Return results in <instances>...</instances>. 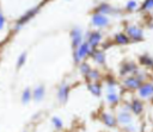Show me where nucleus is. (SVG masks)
Returning <instances> with one entry per match:
<instances>
[{
    "label": "nucleus",
    "mask_w": 153,
    "mask_h": 132,
    "mask_svg": "<svg viewBox=\"0 0 153 132\" xmlns=\"http://www.w3.org/2000/svg\"><path fill=\"white\" fill-rule=\"evenodd\" d=\"M94 49H91L88 43H81L76 49H75V55H74V59L75 62L81 61L87 54H93Z\"/></svg>",
    "instance_id": "obj_1"
},
{
    "label": "nucleus",
    "mask_w": 153,
    "mask_h": 132,
    "mask_svg": "<svg viewBox=\"0 0 153 132\" xmlns=\"http://www.w3.org/2000/svg\"><path fill=\"white\" fill-rule=\"evenodd\" d=\"M139 95L143 99H151L153 96V84L152 83H143L139 88Z\"/></svg>",
    "instance_id": "obj_2"
},
{
    "label": "nucleus",
    "mask_w": 153,
    "mask_h": 132,
    "mask_svg": "<svg viewBox=\"0 0 153 132\" xmlns=\"http://www.w3.org/2000/svg\"><path fill=\"white\" fill-rule=\"evenodd\" d=\"M109 19L108 17H105V14L102 13H94L92 15V24L97 27H104L105 25H108Z\"/></svg>",
    "instance_id": "obj_3"
},
{
    "label": "nucleus",
    "mask_w": 153,
    "mask_h": 132,
    "mask_svg": "<svg viewBox=\"0 0 153 132\" xmlns=\"http://www.w3.org/2000/svg\"><path fill=\"white\" fill-rule=\"evenodd\" d=\"M71 38H72V45L73 48H78L80 44H81V40H82V31L78 27L73 29L72 32H71Z\"/></svg>",
    "instance_id": "obj_4"
},
{
    "label": "nucleus",
    "mask_w": 153,
    "mask_h": 132,
    "mask_svg": "<svg viewBox=\"0 0 153 132\" xmlns=\"http://www.w3.org/2000/svg\"><path fill=\"white\" fill-rule=\"evenodd\" d=\"M68 95H69V87L68 84L66 83H62L60 87H59V90H57V99L60 102H66L67 99H68Z\"/></svg>",
    "instance_id": "obj_5"
},
{
    "label": "nucleus",
    "mask_w": 153,
    "mask_h": 132,
    "mask_svg": "<svg viewBox=\"0 0 153 132\" xmlns=\"http://www.w3.org/2000/svg\"><path fill=\"white\" fill-rule=\"evenodd\" d=\"M38 10H39V7H35V8H31V10H29L19 20H18V23H17V29H20L22 27V25L23 24H25L27 20H30L37 12H38Z\"/></svg>",
    "instance_id": "obj_6"
},
{
    "label": "nucleus",
    "mask_w": 153,
    "mask_h": 132,
    "mask_svg": "<svg viewBox=\"0 0 153 132\" xmlns=\"http://www.w3.org/2000/svg\"><path fill=\"white\" fill-rule=\"evenodd\" d=\"M127 33H128V36H129L130 38L136 39V40H137V39H142V36H143L142 30H141L140 27L135 26V25L128 26V27H127Z\"/></svg>",
    "instance_id": "obj_7"
},
{
    "label": "nucleus",
    "mask_w": 153,
    "mask_h": 132,
    "mask_svg": "<svg viewBox=\"0 0 153 132\" xmlns=\"http://www.w3.org/2000/svg\"><path fill=\"white\" fill-rule=\"evenodd\" d=\"M31 95H32V98H33L35 101H41V100L44 98V95H45V88H44V86H43V84L37 86V87L33 89V93H32Z\"/></svg>",
    "instance_id": "obj_8"
},
{
    "label": "nucleus",
    "mask_w": 153,
    "mask_h": 132,
    "mask_svg": "<svg viewBox=\"0 0 153 132\" xmlns=\"http://www.w3.org/2000/svg\"><path fill=\"white\" fill-rule=\"evenodd\" d=\"M100 39H102V34L100 33H98V32L91 33L90 37H88V45H90V48L94 49L98 45V43L100 42Z\"/></svg>",
    "instance_id": "obj_9"
},
{
    "label": "nucleus",
    "mask_w": 153,
    "mask_h": 132,
    "mask_svg": "<svg viewBox=\"0 0 153 132\" xmlns=\"http://www.w3.org/2000/svg\"><path fill=\"white\" fill-rule=\"evenodd\" d=\"M124 84L128 87V88H131V89H136V88H140L141 86V80L139 77H129L124 81Z\"/></svg>",
    "instance_id": "obj_10"
},
{
    "label": "nucleus",
    "mask_w": 153,
    "mask_h": 132,
    "mask_svg": "<svg viewBox=\"0 0 153 132\" xmlns=\"http://www.w3.org/2000/svg\"><path fill=\"white\" fill-rule=\"evenodd\" d=\"M118 122L124 124V125L131 124V115L129 114V112H127V111L120 112V113H118Z\"/></svg>",
    "instance_id": "obj_11"
},
{
    "label": "nucleus",
    "mask_w": 153,
    "mask_h": 132,
    "mask_svg": "<svg viewBox=\"0 0 153 132\" xmlns=\"http://www.w3.org/2000/svg\"><path fill=\"white\" fill-rule=\"evenodd\" d=\"M102 120L104 121L105 125H108V126H110V127H112V126L116 125L115 118H114L111 114H109V113H103V114H102Z\"/></svg>",
    "instance_id": "obj_12"
},
{
    "label": "nucleus",
    "mask_w": 153,
    "mask_h": 132,
    "mask_svg": "<svg viewBox=\"0 0 153 132\" xmlns=\"http://www.w3.org/2000/svg\"><path fill=\"white\" fill-rule=\"evenodd\" d=\"M142 108H143V106H142V103H141L139 100H134V101H133V103H131V109H133V112H134L135 114H140V113L142 112Z\"/></svg>",
    "instance_id": "obj_13"
},
{
    "label": "nucleus",
    "mask_w": 153,
    "mask_h": 132,
    "mask_svg": "<svg viewBox=\"0 0 153 132\" xmlns=\"http://www.w3.org/2000/svg\"><path fill=\"white\" fill-rule=\"evenodd\" d=\"M115 40H116V43H118V44H127V43L129 42V37L126 36V34H123V33H118V34H116Z\"/></svg>",
    "instance_id": "obj_14"
},
{
    "label": "nucleus",
    "mask_w": 153,
    "mask_h": 132,
    "mask_svg": "<svg viewBox=\"0 0 153 132\" xmlns=\"http://www.w3.org/2000/svg\"><path fill=\"white\" fill-rule=\"evenodd\" d=\"M93 58H94V61L98 62L99 64H103V63L105 62V56H104V54H103L102 51H96V52H93Z\"/></svg>",
    "instance_id": "obj_15"
},
{
    "label": "nucleus",
    "mask_w": 153,
    "mask_h": 132,
    "mask_svg": "<svg viewBox=\"0 0 153 132\" xmlns=\"http://www.w3.org/2000/svg\"><path fill=\"white\" fill-rule=\"evenodd\" d=\"M88 89L91 90L92 94L94 95H100V84L99 83H90Z\"/></svg>",
    "instance_id": "obj_16"
},
{
    "label": "nucleus",
    "mask_w": 153,
    "mask_h": 132,
    "mask_svg": "<svg viewBox=\"0 0 153 132\" xmlns=\"http://www.w3.org/2000/svg\"><path fill=\"white\" fill-rule=\"evenodd\" d=\"M31 96H32V95H31V93H30V89L26 88V89L23 92V94H22V102H23V103H29Z\"/></svg>",
    "instance_id": "obj_17"
},
{
    "label": "nucleus",
    "mask_w": 153,
    "mask_h": 132,
    "mask_svg": "<svg viewBox=\"0 0 153 132\" xmlns=\"http://www.w3.org/2000/svg\"><path fill=\"white\" fill-rule=\"evenodd\" d=\"M106 100H108L110 103H116V102L118 101V95L116 94V92L108 93V95H106Z\"/></svg>",
    "instance_id": "obj_18"
},
{
    "label": "nucleus",
    "mask_w": 153,
    "mask_h": 132,
    "mask_svg": "<svg viewBox=\"0 0 153 132\" xmlns=\"http://www.w3.org/2000/svg\"><path fill=\"white\" fill-rule=\"evenodd\" d=\"M51 122H53V125H54L57 130L62 128V126H63V122H62V120H61L59 117H53V118H51Z\"/></svg>",
    "instance_id": "obj_19"
},
{
    "label": "nucleus",
    "mask_w": 153,
    "mask_h": 132,
    "mask_svg": "<svg viewBox=\"0 0 153 132\" xmlns=\"http://www.w3.org/2000/svg\"><path fill=\"white\" fill-rule=\"evenodd\" d=\"M25 61H26V54H25V52H22V54L19 55V57H18V62H17V67H18V68H20V67H23V64L25 63Z\"/></svg>",
    "instance_id": "obj_20"
},
{
    "label": "nucleus",
    "mask_w": 153,
    "mask_h": 132,
    "mask_svg": "<svg viewBox=\"0 0 153 132\" xmlns=\"http://www.w3.org/2000/svg\"><path fill=\"white\" fill-rule=\"evenodd\" d=\"M140 61H141V63L145 64V65H153V61H152V58H149L147 55H146V56H142V57L140 58Z\"/></svg>",
    "instance_id": "obj_21"
},
{
    "label": "nucleus",
    "mask_w": 153,
    "mask_h": 132,
    "mask_svg": "<svg viewBox=\"0 0 153 132\" xmlns=\"http://www.w3.org/2000/svg\"><path fill=\"white\" fill-rule=\"evenodd\" d=\"M110 12H111V7H110V6H108V5H102V6H99V12H98V13L104 14V13H110Z\"/></svg>",
    "instance_id": "obj_22"
},
{
    "label": "nucleus",
    "mask_w": 153,
    "mask_h": 132,
    "mask_svg": "<svg viewBox=\"0 0 153 132\" xmlns=\"http://www.w3.org/2000/svg\"><path fill=\"white\" fill-rule=\"evenodd\" d=\"M80 70H81V73H82V74H85V75H87V74L91 71V69H90L88 64H86V63H82V64L80 65Z\"/></svg>",
    "instance_id": "obj_23"
},
{
    "label": "nucleus",
    "mask_w": 153,
    "mask_h": 132,
    "mask_svg": "<svg viewBox=\"0 0 153 132\" xmlns=\"http://www.w3.org/2000/svg\"><path fill=\"white\" fill-rule=\"evenodd\" d=\"M87 75H88V77H90L91 80H97V78L99 77V74H98V71H96V70H91Z\"/></svg>",
    "instance_id": "obj_24"
},
{
    "label": "nucleus",
    "mask_w": 153,
    "mask_h": 132,
    "mask_svg": "<svg viewBox=\"0 0 153 132\" xmlns=\"http://www.w3.org/2000/svg\"><path fill=\"white\" fill-rule=\"evenodd\" d=\"M134 69H135V67H134V65H133V63H130V64H129V65H126V70H122V74H123V75H124V74H126V73H128V71H129V73H130V71H133V70H134Z\"/></svg>",
    "instance_id": "obj_25"
},
{
    "label": "nucleus",
    "mask_w": 153,
    "mask_h": 132,
    "mask_svg": "<svg viewBox=\"0 0 153 132\" xmlns=\"http://www.w3.org/2000/svg\"><path fill=\"white\" fill-rule=\"evenodd\" d=\"M142 7H143L145 10H151V8H153V1H146Z\"/></svg>",
    "instance_id": "obj_26"
},
{
    "label": "nucleus",
    "mask_w": 153,
    "mask_h": 132,
    "mask_svg": "<svg viewBox=\"0 0 153 132\" xmlns=\"http://www.w3.org/2000/svg\"><path fill=\"white\" fill-rule=\"evenodd\" d=\"M136 7V2L135 1H129L128 4H127V8L128 10H134Z\"/></svg>",
    "instance_id": "obj_27"
},
{
    "label": "nucleus",
    "mask_w": 153,
    "mask_h": 132,
    "mask_svg": "<svg viewBox=\"0 0 153 132\" xmlns=\"http://www.w3.org/2000/svg\"><path fill=\"white\" fill-rule=\"evenodd\" d=\"M5 21H6V20H5V17L0 13V30L4 29V26H5Z\"/></svg>",
    "instance_id": "obj_28"
},
{
    "label": "nucleus",
    "mask_w": 153,
    "mask_h": 132,
    "mask_svg": "<svg viewBox=\"0 0 153 132\" xmlns=\"http://www.w3.org/2000/svg\"><path fill=\"white\" fill-rule=\"evenodd\" d=\"M24 132H26V131H24Z\"/></svg>",
    "instance_id": "obj_29"
}]
</instances>
